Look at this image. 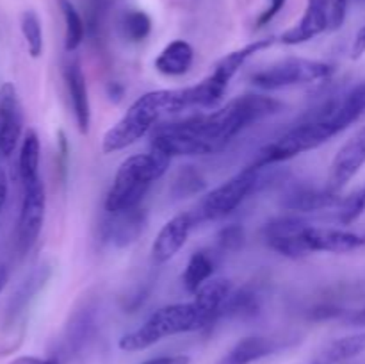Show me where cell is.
I'll return each mask as SVG.
<instances>
[{
  "label": "cell",
  "mask_w": 365,
  "mask_h": 364,
  "mask_svg": "<svg viewBox=\"0 0 365 364\" xmlns=\"http://www.w3.org/2000/svg\"><path fill=\"white\" fill-rule=\"evenodd\" d=\"M230 293L232 282L223 277L210 278L195 293L192 303L198 309L200 316H202L203 323H205V328L210 327L223 314V307Z\"/></svg>",
  "instance_id": "17"
},
{
  "label": "cell",
  "mask_w": 365,
  "mask_h": 364,
  "mask_svg": "<svg viewBox=\"0 0 365 364\" xmlns=\"http://www.w3.org/2000/svg\"><path fill=\"white\" fill-rule=\"evenodd\" d=\"M216 270V263L214 257L205 250L195 252L189 259L187 266H185L184 275H182V284H184L185 291L195 295L207 280H210Z\"/></svg>",
  "instance_id": "23"
},
{
  "label": "cell",
  "mask_w": 365,
  "mask_h": 364,
  "mask_svg": "<svg viewBox=\"0 0 365 364\" xmlns=\"http://www.w3.org/2000/svg\"><path fill=\"white\" fill-rule=\"evenodd\" d=\"M260 303H262V296L257 289L245 285L239 291H232L228 296L227 303L223 307V314L221 316L230 318H250L255 316L260 310Z\"/></svg>",
  "instance_id": "25"
},
{
  "label": "cell",
  "mask_w": 365,
  "mask_h": 364,
  "mask_svg": "<svg viewBox=\"0 0 365 364\" xmlns=\"http://www.w3.org/2000/svg\"><path fill=\"white\" fill-rule=\"evenodd\" d=\"M365 164V127L360 128L355 136L348 139L339 148L331 161L330 177H328V189L339 193Z\"/></svg>",
  "instance_id": "10"
},
{
  "label": "cell",
  "mask_w": 365,
  "mask_h": 364,
  "mask_svg": "<svg viewBox=\"0 0 365 364\" xmlns=\"http://www.w3.org/2000/svg\"><path fill=\"white\" fill-rule=\"evenodd\" d=\"M365 352V330L356 332V334L344 335V338H339L335 341H331L330 345H327V348L312 360L314 364H339L344 363V360L355 359V357L362 355Z\"/></svg>",
  "instance_id": "20"
},
{
  "label": "cell",
  "mask_w": 365,
  "mask_h": 364,
  "mask_svg": "<svg viewBox=\"0 0 365 364\" xmlns=\"http://www.w3.org/2000/svg\"><path fill=\"white\" fill-rule=\"evenodd\" d=\"M203 189H205V178L200 173V170H196L195 166H185L175 178L171 191L177 198H185V196L202 193Z\"/></svg>",
  "instance_id": "30"
},
{
  "label": "cell",
  "mask_w": 365,
  "mask_h": 364,
  "mask_svg": "<svg viewBox=\"0 0 365 364\" xmlns=\"http://www.w3.org/2000/svg\"><path fill=\"white\" fill-rule=\"evenodd\" d=\"M282 107L284 103L273 96L246 93L207 114H192L184 120L159 123L152 131V148L160 150L171 159L217 153L245 128L280 113Z\"/></svg>",
  "instance_id": "1"
},
{
  "label": "cell",
  "mask_w": 365,
  "mask_h": 364,
  "mask_svg": "<svg viewBox=\"0 0 365 364\" xmlns=\"http://www.w3.org/2000/svg\"><path fill=\"white\" fill-rule=\"evenodd\" d=\"M107 95H109V98L114 100V102H120L121 96H123V86H121L120 82H113V84H109V88H107Z\"/></svg>",
  "instance_id": "39"
},
{
  "label": "cell",
  "mask_w": 365,
  "mask_h": 364,
  "mask_svg": "<svg viewBox=\"0 0 365 364\" xmlns=\"http://www.w3.org/2000/svg\"><path fill=\"white\" fill-rule=\"evenodd\" d=\"M24 132V113L16 88L11 82L0 86V153L9 157Z\"/></svg>",
  "instance_id": "11"
},
{
  "label": "cell",
  "mask_w": 365,
  "mask_h": 364,
  "mask_svg": "<svg viewBox=\"0 0 365 364\" xmlns=\"http://www.w3.org/2000/svg\"><path fill=\"white\" fill-rule=\"evenodd\" d=\"M39 159H41V143H39L38 132L34 128H29L21 139L20 157H18V171H20L24 186L41 178L39 177Z\"/></svg>",
  "instance_id": "22"
},
{
  "label": "cell",
  "mask_w": 365,
  "mask_h": 364,
  "mask_svg": "<svg viewBox=\"0 0 365 364\" xmlns=\"http://www.w3.org/2000/svg\"><path fill=\"white\" fill-rule=\"evenodd\" d=\"M59 7L64 18V49L66 52H75L84 41L86 24L70 0H59Z\"/></svg>",
  "instance_id": "26"
},
{
  "label": "cell",
  "mask_w": 365,
  "mask_h": 364,
  "mask_svg": "<svg viewBox=\"0 0 365 364\" xmlns=\"http://www.w3.org/2000/svg\"><path fill=\"white\" fill-rule=\"evenodd\" d=\"M342 131H346V128L342 127L337 113H335V98H330L321 103L312 113L307 114L305 120L289 128L285 134L274 139L273 143L264 146L253 159V164L271 166V164L284 163L292 157L319 148L321 145L330 141L334 136L341 134Z\"/></svg>",
  "instance_id": "3"
},
{
  "label": "cell",
  "mask_w": 365,
  "mask_h": 364,
  "mask_svg": "<svg viewBox=\"0 0 365 364\" xmlns=\"http://www.w3.org/2000/svg\"><path fill=\"white\" fill-rule=\"evenodd\" d=\"M339 113L342 114V120H346L348 127L362 116L365 113V81L339 96Z\"/></svg>",
  "instance_id": "28"
},
{
  "label": "cell",
  "mask_w": 365,
  "mask_h": 364,
  "mask_svg": "<svg viewBox=\"0 0 365 364\" xmlns=\"http://www.w3.org/2000/svg\"><path fill=\"white\" fill-rule=\"evenodd\" d=\"M21 34H24L25 43L31 57H39L43 54V27L41 20L34 11H25L20 20Z\"/></svg>",
  "instance_id": "29"
},
{
  "label": "cell",
  "mask_w": 365,
  "mask_h": 364,
  "mask_svg": "<svg viewBox=\"0 0 365 364\" xmlns=\"http://www.w3.org/2000/svg\"><path fill=\"white\" fill-rule=\"evenodd\" d=\"M46 209V196L43 181L24 186V200H21L20 216L16 223V248L21 256L36 245L39 232L43 228Z\"/></svg>",
  "instance_id": "8"
},
{
  "label": "cell",
  "mask_w": 365,
  "mask_h": 364,
  "mask_svg": "<svg viewBox=\"0 0 365 364\" xmlns=\"http://www.w3.org/2000/svg\"><path fill=\"white\" fill-rule=\"evenodd\" d=\"M7 173L6 170L2 168V164H0V211L4 209V203H6L7 200Z\"/></svg>",
  "instance_id": "38"
},
{
  "label": "cell",
  "mask_w": 365,
  "mask_h": 364,
  "mask_svg": "<svg viewBox=\"0 0 365 364\" xmlns=\"http://www.w3.org/2000/svg\"><path fill=\"white\" fill-rule=\"evenodd\" d=\"M274 350H277L274 339L252 335V338L241 339L217 364H252L273 353Z\"/></svg>",
  "instance_id": "21"
},
{
  "label": "cell",
  "mask_w": 365,
  "mask_h": 364,
  "mask_svg": "<svg viewBox=\"0 0 365 364\" xmlns=\"http://www.w3.org/2000/svg\"><path fill=\"white\" fill-rule=\"evenodd\" d=\"M50 275H52V268H50L48 264H39V266L25 278L24 284L18 288L16 295L11 300V316H16L18 313H21V309H24V307L41 291L43 285L48 282Z\"/></svg>",
  "instance_id": "24"
},
{
  "label": "cell",
  "mask_w": 365,
  "mask_h": 364,
  "mask_svg": "<svg viewBox=\"0 0 365 364\" xmlns=\"http://www.w3.org/2000/svg\"><path fill=\"white\" fill-rule=\"evenodd\" d=\"M309 225L310 223H307L302 218L284 216L269 221L264 227L262 234L271 250H274L280 256L298 259V257L309 256L305 238H303V232Z\"/></svg>",
  "instance_id": "9"
},
{
  "label": "cell",
  "mask_w": 365,
  "mask_h": 364,
  "mask_svg": "<svg viewBox=\"0 0 365 364\" xmlns=\"http://www.w3.org/2000/svg\"><path fill=\"white\" fill-rule=\"evenodd\" d=\"M331 74H334V66L324 61L287 57L255 71L252 75V82L253 86L266 91H277V89L323 81Z\"/></svg>",
  "instance_id": "7"
},
{
  "label": "cell",
  "mask_w": 365,
  "mask_h": 364,
  "mask_svg": "<svg viewBox=\"0 0 365 364\" xmlns=\"http://www.w3.org/2000/svg\"><path fill=\"white\" fill-rule=\"evenodd\" d=\"M196 221H198V218H196L195 213L177 214L170 221H166L152 245L153 263L164 264L173 259L187 243L189 234H191Z\"/></svg>",
  "instance_id": "12"
},
{
  "label": "cell",
  "mask_w": 365,
  "mask_h": 364,
  "mask_svg": "<svg viewBox=\"0 0 365 364\" xmlns=\"http://www.w3.org/2000/svg\"><path fill=\"white\" fill-rule=\"evenodd\" d=\"M303 238H305L309 253H348L353 252V250L362 248L365 245V236L334 227H314V225H309L303 232Z\"/></svg>",
  "instance_id": "13"
},
{
  "label": "cell",
  "mask_w": 365,
  "mask_h": 364,
  "mask_svg": "<svg viewBox=\"0 0 365 364\" xmlns=\"http://www.w3.org/2000/svg\"><path fill=\"white\" fill-rule=\"evenodd\" d=\"M7 280H9V270H7V266L0 264V293H2L4 288H6Z\"/></svg>",
  "instance_id": "40"
},
{
  "label": "cell",
  "mask_w": 365,
  "mask_h": 364,
  "mask_svg": "<svg viewBox=\"0 0 365 364\" xmlns=\"http://www.w3.org/2000/svg\"><path fill=\"white\" fill-rule=\"evenodd\" d=\"M349 321L355 325H365V307L364 309L356 310V313H353L351 318H349Z\"/></svg>",
  "instance_id": "41"
},
{
  "label": "cell",
  "mask_w": 365,
  "mask_h": 364,
  "mask_svg": "<svg viewBox=\"0 0 365 364\" xmlns=\"http://www.w3.org/2000/svg\"><path fill=\"white\" fill-rule=\"evenodd\" d=\"M146 227V211L141 206L123 213H109V220L103 223V234L118 248L130 246L138 241Z\"/></svg>",
  "instance_id": "15"
},
{
  "label": "cell",
  "mask_w": 365,
  "mask_h": 364,
  "mask_svg": "<svg viewBox=\"0 0 365 364\" xmlns=\"http://www.w3.org/2000/svg\"><path fill=\"white\" fill-rule=\"evenodd\" d=\"M337 218L342 225H351L353 221L359 220L365 211V188L359 189V191L351 193L346 198H341L337 203Z\"/></svg>",
  "instance_id": "32"
},
{
  "label": "cell",
  "mask_w": 365,
  "mask_h": 364,
  "mask_svg": "<svg viewBox=\"0 0 365 364\" xmlns=\"http://www.w3.org/2000/svg\"><path fill=\"white\" fill-rule=\"evenodd\" d=\"M328 31V0H309L302 20L280 36L284 45H302Z\"/></svg>",
  "instance_id": "14"
},
{
  "label": "cell",
  "mask_w": 365,
  "mask_h": 364,
  "mask_svg": "<svg viewBox=\"0 0 365 364\" xmlns=\"http://www.w3.org/2000/svg\"><path fill=\"white\" fill-rule=\"evenodd\" d=\"M285 2H287V0H269V4H267L266 9H264L262 13H260V16L257 18V21H255L257 29L266 27V25L269 24V21L273 20V18L277 16L282 9H284Z\"/></svg>",
  "instance_id": "34"
},
{
  "label": "cell",
  "mask_w": 365,
  "mask_h": 364,
  "mask_svg": "<svg viewBox=\"0 0 365 364\" xmlns=\"http://www.w3.org/2000/svg\"><path fill=\"white\" fill-rule=\"evenodd\" d=\"M273 166H277V164L257 166V164L252 163L245 170L228 178L227 182L207 193L195 213L198 221L221 220V218L234 213L246 198L262 191L264 188L271 184V181L274 178Z\"/></svg>",
  "instance_id": "6"
},
{
  "label": "cell",
  "mask_w": 365,
  "mask_h": 364,
  "mask_svg": "<svg viewBox=\"0 0 365 364\" xmlns=\"http://www.w3.org/2000/svg\"><path fill=\"white\" fill-rule=\"evenodd\" d=\"M185 111L180 89H159L139 96L127 113L103 134L102 152L113 153L134 145L159 125L164 114Z\"/></svg>",
  "instance_id": "2"
},
{
  "label": "cell",
  "mask_w": 365,
  "mask_h": 364,
  "mask_svg": "<svg viewBox=\"0 0 365 364\" xmlns=\"http://www.w3.org/2000/svg\"><path fill=\"white\" fill-rule=\"evenodd\" d=\"M64 81H66L68 95H70L71 109H73L75 123L81 134H88L91 125V103H89L88 84H86L84 71L77 61L64 68Z\"/></svg>",
  "instance_id": "16"
},
{
  "label": "cell",
  "mask_w": 365,
  "mask_h": 364,
  "mask_svg": "<svg viewBox=\"0 0 365 364\" xmlns=\"http://www.w3.org/2000/svg\"><path fill=\"white\" fill-rule=\"evenodd\" d=\"M191 357L189 355H163L155 357V359L145 360L143 364H189Z\"/></svg>",
  "instance_id": "35"
},
{
  "label": "cell",
  "mask_w": 365,
  "mask_h": 364,
  "mask_svg": "<svg viewBox=\"0 0 365 364\" xmlns=\"http://www.w3.org/2000/svg\"><path fill=\"white\" fill-rule=\"evenodd\" d=\"M202 328H205V323L195 303H171L157 309L145 323L121 335L118 346L123 352H143L171 335L202 330Z\"/></svg>",
  "instance_id": "5"
},
{
  "label": "cell",
  "mask_w": 365,
  "mask_h": 364,
  "mask_svg": "<svg viewBox=\"0 0 365 364\" xmlns=\"http://www.w3.org/2000/svg\"><path fill=\"white\" fill-rule=\"evenodd\" d=\"M9 364H59L56 359H41V357H32V355H24L16 357L14 360H11Z\"/></svg>",
  "instance_id": "37"
},
{
  "label": "cell",
  "mask_w": 365,
  "mask_h": 364,
  "mask_svg": "<svg viewBox=\"0 0 365 364\" xmlns=\"http://www.w3.org/2000/svg\"><path fill=\"white\" fill-rule=\"evenodd\" d=\"M93 325H95V309L89 305L82 307L81 310H77V313L73 314V318H71V323L68 325V341L71 343H78L81 345L82 341H84L86 338H88L89 334H91L93 330Z\"/></svg>",
  "instance_id": "31"
},
{
  "label": "cell",
  "mask_w": 365,
  "mask_h": 364,
  "mask_svg": "<svg viewBox=\"0 0 365 364\" xmlns=\"http://www.w3.org/2000/svg\"><path fill=\"white\" fill-rule=\"evenodd\" d=\"M351 54H353V59H359V57H362L365 54V25L359 32H356L355 41H353Z\"/></svg>",
  "instance_id": "36"
},
{
  "label": "cell",
  "mask_w": 365,
  "mask_h": 364,
  "mask_svg": "<svg viewBox=\"0 0 365 364\" xmlns=\"http://www.w3.org/2000/svg\"><path fill=\"white\" fill-rule=\"evenodd\" d=\"M192 61H195L192 46L184 39H175L170 45L164 46L163 52L157 56L153 66L166 77H180L191 70Z\"/></svg>",
  "instance_id": "18"
},
{
  "label": "cell",
  "mask_w": 365,
  "mask_h": 364,
  "mask_svg": "<svg viewBox=\"0 0 365 364\" xmlns=\"http://www.w3.org/2000/svg\"><path fill=\"white\" fill-rule=\"evenodd\" d=\"M341 202L339 193L331 189H317V188H298L292 189L284 200L282 206L289 211H298V213H312V211L327 209L334 207Z\"/></svg>",
  "instance_id": "19"
},
{
  "label": "cell",
  "mask_w": 365,
  "mask_h": 364,
  "mask_svg": "<svg viewBox=\"0 0 365 364\" xmlns=\"http://www.w3.org/2000/svg\"><path fill=\"white\" fill-rule=\"evenodd\" d=\"M170 163L171 157L155 148L127 157L118 168L106 196L107 213H123L141 206L150 186L166 173Z\"/></svg>",
  "instance_id": "4"
},
{
  "label": "cell",
  "mask_w": 365,
  "mask_h": 364,
  "mask_svg": "<svg viewBox=\"0 0 365 364\" xmlns=\"http://www.w3.org/2000/svg\"><path fill=\"white\" fill-rule=\"evenodd\" d=\"M245 245V228L237 223L227 225L217 234V246L221 252H237Z\"/></svg>",
  "instance_id": "33"
},
{
  "label": "cell",
  "mask_w": 365,
  "mask_h": 364,
  "mask_svg": "<svg viewBox=\"0 0 365 364\" xmlns=\"http://www.w3.org/2000/svg\"><path fill=\"white\" fill-rule=\"evenodd\" d=\"M120 31L125 39L139 43L148 38L150 32H152V18L141 9H130L121 16Z\"/></svg>",
  "instance_id": "27"
},
{
  "label": "cell",
  "mask_w": 365,
  "mask_h": 364,
  "mask_svg": "<svg viewBox=\"0 0 365 364\" xmlns=\"http://www.w3.org/2000/svg\"><path fill=\"white\" fill-rule=\"evenodd\" d=\"M310 364H314V363H310Z\"/></svg>",
  "instance_id": "42"
}]
</instances>
